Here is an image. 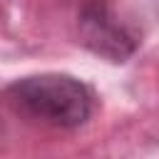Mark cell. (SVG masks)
I'll return each mask as SVG.
<instances>
[{
	"label": "cell",
	"mask_w": 159,
	"mask_h": 159,
	"mask_svg": "<svg viewBox=\"0 0 159 159\" xmlns=\"http://www.w3.org/2000/svg\"><path fill=\"white\" fill-rule=\"evenodd\" d=\"M80 40L109 62H127L139 50V35L109 0H84L77 12Z\"/></svg>",
	"instance_id": "obj_2"
},
{
	"label": "cell",
	"mask_w": 159,
	"mask_h": 159,
	"mask_svg": "<svg viewBox=\"0 0 159 159\" xmlns=\"http://www.w3.org/2000/svg\"><path fill=\"white\" fill-rule=\"evenodd\" d=\"M157 2H159V0H157Z\"/></svg>",
	"instance_id": "obj_3"
},
{
	"label": "cell",
	"mask_w": 159,
	"mask_h": 159,
	"mask_svg": "<svg viewBox=\"0 0 159 159\" xmlns=\"http://www.w3.org/2000/svg\"><path fill=\"white\" fill-rule=\"evenodd\" d=\"M2 99L20 117L55 129H77L94 109L92 89L65 72L20 77L2 89Z\"/></svg>",
	"instance_id": "obj_1"
}]
</instances>
